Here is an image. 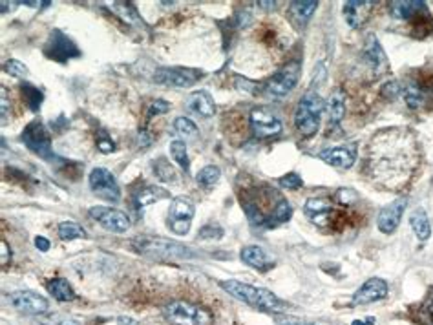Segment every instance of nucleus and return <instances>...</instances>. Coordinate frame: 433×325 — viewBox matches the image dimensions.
<instances>
[{
  "label": "nucleus",
  "instance_id": "obj_50",
  "mask_svg": "<svg viewBox=\"0 0 433 325\" xmlns=\"http://www.w3.org/2000/svg\"><path fill=\"white\" fill-rule=\"evenodd\" d=\"M117 324H119V325H138V324H135V320H132V318H128V317H119V318H117Z\"/></svg>",
  "mask_w": 433,
  "mask_h": 325
},
{
  "label": "nucleus",
  "instance_id": "obj_42",
  "mask_svg": "<svg viewBox=\"0 0 433 325\" xmlns=\"http://www.w3.org/2000/svg\"><path fill=\"white\" fill-rule=\"evenodd\" d=\"M401 94H402V88L397 80H389L388 85L382 86V95H384L386 99H389V101L397 99Z\"/></svg>",
  "mask_w": 433,
  "mask_h": 325
},
{
  "label": "nucleus",
  "instance_id": "obj_46",
  "mask_svg": "<svg viewBox=\"0 0 433 325\" xmlns=\"http://www.w3.org/2000/svg\"><path fill=\"white\" fill-rule=\"evenodd\" d=\"M422 311H425V314H426V317H428L429 324L433 325V293L429 294L428 300H426V303H425V307H422Z\"/></svg>",
  "mask_w": 433,
  "mask_h": 325
},
{
  "label": "nucleus",
  "instance_id": "obj_22",
  "mask_svg": "<svg viewBox=\"0 0 433 325\" xmlns=\"http://www.w3.org/2000/svg\"><path fill=\"white\" fill-rule=\"evenodd\" d=\"M187 108L190 111H194L196 116L205 117V119H209V117H212L216 114L214 99H212V95H210L209 92H205V90H200V92H194V94L188 95Z\"/></svg>",
  "mask_w": 433,
  "mask_h": 325
},
{
  "label": "nucleus",
  "instance_id": "obj_51",
  "mask_svg": "<svg viewBox=\"0 0 433 325\" xmlns=\"http://www.w3.org/2000/svg\"><path fill=\"white\" fill-rule=\"evenodd\" d=\"M353 325H375V318L370 317L366 320H355Z\"/></svg>",
  "mask_w": 433,
  "mask_h": 325
},
{
  "label": "nucleus",
  "instance_id": "obj_4",
  "mask_svg": "<svg viewBox=\"0 0 433 325\" xmlns=\"http://www.w3.org/2000/svg\"><path fill=\"white\" fill-rule=\"evenodd\" d=\"M324 101L313 90H309L304 97L300 99L295 110V126L300 134L305 137H313L320 128V116L324 111Z\"/></svg>",
  "mask_w": 433,
  "mask_h": 325
},
{
  "label": "nucleus",
  "instance_id": "obj_20",
  "mask_svg": "<svg viewBox=\"0 0 433 325\" xmlns=\"http://www.w3.org/2000/svg\"><path fill=\"white\" fill-rule=\"evenodd\" d=\"M364 59H366L367 64L373 68V72H375L377 75H380V73H384L386 70H388V59H386L384 49H382V46H380L379 39H377L375 35H367L366 44H364Z\"/></svg>",
  "mask_w": 433,
  "mask_h": 325
},
{
  "label": "nucleus",
  "instance_id": "obj_24",
  "mask_svg": "<svg viewBox=\"0 0 433 325\" xmlns=\"http://www.w3.org/2000/svg\"><path fill=\"white\" fill-rule=\"evenodd\" d=\"M410 225L415 232V236L419 238L420 241H428L429 236H432V225H429L428 214H426L425 209H417L411 212L410 216Z\"/></svg>",
  "mask_w": 433,
  "mask_h": 325
},
{
  "label": "nucleus",
  "instance_id": "obj_21",
  "mask_svg": "<svg viewBox=\"0 0 433 325\" xmlns=\"http://www.w3.org/2000/svg\"><path fill=\"white\" fill-rule=\"evenodd\" d=\"M241 262L247 263L249 267L256 269V271H271L274 267V259L267 254V250L262 249L258 245H249L241 250Z\"/></svg>",
  "mask_w": 433,
  "mask_h": 325
},
{
  "label": "nucleus",
  "instance_id": "obj_5",
  "mask_svg": "<svg viewBox=\"0 0 433 325\" xmlns=\"http://www.w3.org/2000/svg\"><path fill=\"white\" fill-rule=\"evenodd\" d=\"M163 314H165V318L172 325H212L214 324V317L210 314V311L200 307V305H194V303H190V302H183V300H178V302H172L170 305H166Z\"/></svg>",
  "mask_w": 433,
  "mask_h": 325
},
{
  "label": "nucleus",
  "instance_id": "obj_15",
  "mask_svg": "<svg viewBox=\"0 0 433 325\" xmlns=\"http://www.w3.org/2000/svg\"><path fill=\"white\" fill-rule=\"evenodd\" d=\"M304 212L318 227H329L336 216V210L329 197H311L305 201Z\"/></svg>",
  "mask_w": 433,
  "mask_h": 325
},
{
  "label": "nucleus",
  "instance_id": "obj_36",
  "mask_svg": "<svg viewBox=\"0 0 433 325\" xmlns=\"http://www.w3.org/2000/svg\"><path fill=\"white\" fill-rule=\"evenodd\" d=\"M39 325H79V321L75 318L68 317V314H46V317L39 318Z\"/></svg>",
  "mask_w": 433,
  "mask_h": 325
},
{
  "label": "nucleus",
  "instance_id": "obj_9",
  "mask_svg": "<svg viewBox=\"0 0 433 325\" xmlns=\"http://www.w3.org/2000/svg\"><path fill=\"white\" fill-rule=\"evenodd\" d=\"M23 143L40 157L51 156V135L40 121H32L23 132Z\"/></svg>",
  "mask_w": 433,
  "mask_h": 325
},
{
  "label": "nucleus",
  "instance_id": "obj_7",
  "mask_svg": "<svg viewBox=\"0 0 433 325\" xmlns=\"http://www.w3.org/2000/svg\"><path fill=\"white\" fill-rule=\"evenodd\" d=\"M300 77V64L289 63L283 66L278 73H274L273 79L265 85V92L269 97L281 99L291 94V90L295 88Z\"/></svg>",
  "mask_w": 433,
  "mask_h": 325
},
{
  "label": "nucleus",
  "instance_id": "obj_30",
  "mask_svg": "<svg viewBox=\"0 0 433 325\" xmlns=\"http://www.w3.org/2000/svg\"><path fill=\"white\" fill-rule=\"evenodd\" d=\"M20 92H23L24 103L30 106V110L32 111L39 110L42 101H44V95H42V92H40L39 88H35L33 85H30V82H24V85L20 86Z\"/></svg>",
  "mask_w": 433,
  "mask_h": 325
},
{
  "label": "nucleus",
  "instance_id": "obj_1",
  "mask_svg": "<svg viewBox=\"0 0 433 325\" xmlns=\"http://www.w3.org/2000/svg\"><path fill=\"white\" fill-rule=\"evenodd\" d=\"M415 165V141L404 130H388L371 141L367 166L373 179L377 178L386 187L395 188L398 183L406 181Z\"/></svg>",
  "mask_w": 433,
  "mask_h": 325
},
{
  "label": "nucleus",
  "instance_id": "obj_48",
  "mask_svg": "<svg viewBox=\"0 0 433 325\" xmlns=\"http://www.w3.org/2000/svg\"><path fill=\"white\" fill-rule=\"evenodd\" d=\"M35 247L40 250V252H48V250H49V241L46 240L44 236H37L35 238Z\"/></svg>",
  "mask_w": 433,
  "mask_h": 325
},
{
  "label": "nucleus",
  "instance_id": "obj_27",
  "mask_svg": "<svg viewBox=\"0 0 433 325\" xmlns=\"http://www.w3.org/2000/svg\"><path fill=\"white\" fill-rule=\"evenodd\" d=\"M48 290L57 302H73L77 298L75 290L64 278H54L48 281Z\"/></svg>",
  "mask_w": 433,
  "mask_h": 325
},
{
  "label": "nucleus",
  "instance_id": "obj_28",
  "mask_svg": "<svg viewBox=\"0 0 433 325\" xmlns=\"http://www.w3.org/2000/svg\"><path fill=\"white\" fill-rule=\"evenodd\" d=\"M291 216H293V207H291L289 201L281 197V200L278 201V205L274 207L273 214L269 216L267 223H265V227H267V228L278 227V225H281V223L289 221Z\"/></svg>",
  "mask_w": 433,
  "mask_h": 325
},
{
  "label": "nucleus",
  "instance_id": "obj_39",
  "mask_svg": "<svg viewBox=\"0 0 433 325\" xmlns=\"http://www.w3.org/2000/svg\"><path fill=\"white\" fill-rule=\"evenodd\" d=\"M95 143H97V148L103 154H110V152L116 150V143L112 141V137L108 135L106 130H97L95 134Z\"/></svg>",
  "mask_w": 433,
  "mask_h": 325
},
{
  "label": "nucleus",
  "instance_id": "obj_18",
  "mask_svg": "<svg viewBox=\"0 0 433 325\" xmlns=\"http://www.w3.org/2000/svg\"><path fill=\"white\" fill-rule=\"evenodd\" d=\"M318 157L326 161L327 165L336 166V168H351L357 161V147L348 145V147L327 148V150H322Z\"/></svg>",
  "mask_w": 433,
  "mask_h": 325
},
{
  "label": "nucleus",
  "instance_id": "obj_13",
  "mask_svg": "<svg viewBox=\"0 0 433 325\" xmlns=\"http://www.w3.org/2000/svg\"><path fill=\"white\" fill-rule=\"evenodd\" d=\"M9 303H11V307L17 309L18 312L33 314V317L46 314V311H48L49 307L48 300L42 298L40 294L32 293V290H17V293L9 294Z\"/></svg>",
  "mask_w": 433,
  "mask_h": 325
},
{
  "label": "nucleus",
  "instance_id": "obj_16",
  "mask_svg": "<svg viewBox=\"0 0 433 325\" xmlns=\"http://www.w3.org/2000/svg\"><path fill=\"white\" fill-rule=\"evenodd\" d=\"M408 205L406 197H398L394 203H389L388 207L380 210L379 218H377V227L380 232L384 234H394L397 231L398 223H401L402 214H404V209Z\"/></svg>",
  "mask_w": 433,
  "mask_h": 325
},
{
  "label": "nucleus",
  "instance_id": "obj_43",
  "mask_svg": "<svg viewBox=\"0 0 433 325\" xmlns=\"http://www.w3.org/2000/svg\"><path fill=\"white\" fill-rule=\"evenodd\" d=\"M276 321L280 325H333V324H322V321L300 320V318H293V317H276Z\"/></svg>",
  "mask_w": 433,
  "mask_h": 325
},
{
  "label": "nucleus",
  "instance_id": "obj_6",
  "mask_svg": "<svg viewBox=\"0 0 433 325\" xmlns=\"http://www.w3.org/2000/svg\"><path fill=\"white\" fill-rule=\"evenodd\" d=\"M194 214H196V209H194L193 201L176 197L169 209V228L178 236H185L190 231Z\"/></svg>",
  "mask_w": 433,
  "mask_h": 325
},
{
  "label": "nucleus",
  "instance_id": "obj_14",
  "mask_svg": "<svg viewBox=\"0 0 433 325\" xmlns=\"http://www.w3.org/2000/svg\"><path fill=\"white\" fill-rule=\"evenodd\" d=\"M90 218H94L95 221L101 223V227L106 228L110 232H126L130 228V219L125 212L116 209H108V207H92L90 209Z\"/></svg>",
  "mask_w": 433,
  "mask_h": 325
},
{
  "label": "nucleus",
  "instance_id": "obj_41",
  "mask_svg": "<svg viewBox=\"0 0 433 325\" xmlns=\"http://www.w3.org/2000/svg\"><path fill=\"white\" fill-rule=\"evenodd\" d=\"M280 185L283 188H287V190H296V188H300L304 185V181H302V178H300L298 174L291 172V174L283 176V178L280 179Z\"/></svg>",
  "mask_w": 433,
  "mask_h": 325
},
{
  "label": "nucleus",
  "instance_id": "obj_12",
  "mask_svg": "<svg viewBox=\"0 0 433 325\" xmlns=\"http://www.w3.org/2000/svg\"><path fill=\"white\" fill-rule=\"evenodd\" d=\"M250 128L260 139L274 137L281 134V121L267 108H255L250 111Z\"/></svg>",
  "mask_w": 433,
  "mask_h": 325
},
{
  "label": "nucleus",
  "instance_id": "obj_44",
  "mask_svg": "<svg viewBox=\"0 0 433 325\" xmlns=\"http://www.w3.org/2000/svg\"><path fill=\"white\" fill-rule=\"evenodd\" d=\"M157 166H159V168H163V170H156L157 178L163 179V181H174V179H176L174 168H172L170 165H166L165 159H159V165H157Z\"/></svg>",
  "mask_w": 433,
  "mask_h": 325
},
{
  "label": "nucleus",
  "instance_id": "obj_40",
  "mask_svg": "<svg viewBox=\"0 0 433 325\" xmlns=\"http://www.w3.org/2000/svg\"><path fill=\"white\" fill-rule=\"evenodd\" d=\"M197 238L200 240H219V238H224V228L216 225V223H209L203 228H200Z\"/></svg>",
  "mask_w": 433,
  "mask_h": 325
},
{
  "label": "nucleus",
  "instance_id": "obj_10",
  "mask_svg": "<svg viewBox=\"0 0 433 325\" xmlns=\"http://www.w3.org/2000/svg\"><path fill=\"white\" fill-rule=\"evenodd\" d=\"M44 54H46V57L55 61V63L64 64V63H68L70 59L79 57L80 51H79V48H77V46L73 44L72 40L68 39L63 32L54 30L51 35H49L48 42H46Z\"/></svg>",
  "mask_w": 433,
  "mask_h": 325
},
{
  "label": "nucleus",
  "instance_id": "obj_49",
  "mask_svg": "<svg viewBox=\"0 0 433 325\" xmlns=\"http://www.w3.org/2000/svg\"><path fill=\"white\" fill-rule=\"evenodd\" d=\"M8 90L2 86V121L8 119Z\"/></svg>",
  "mask_w": 433,
  "mask_h": 325
},
{
  "label": "nucleus",
  "instance_id": "obj_38",
  "mask_svg": "<svg viewBox=\"0 0 433 325\" xmlns=\"http://www.w3.org/2000/svg\"><path fill=\"white\" fill-rule=\"evenodd\" d=\"M357 200H358V194L353 190V188H340V190H336V194H335V201L342 207L355 205Z\"/></svg>",
  "mask_w": 433,
  "mask_h": 325
},
{
  "label": "nucleus",
  "instance_id": "obj_32",
  "mask_svg": "<svg viewBox=\"0 0 433 325\" xmlns=\"http://www.w3.org/2000/svg\"><path fill=\"white\" fill-rule=\"evenodd\" d=\"M59 236L61 240H80L86 238V231L75 221H63L59 225Z\"/></svg>",
  "mask_w": 433,
  "mask_h": 325
},
{
  "label": "nucleus",
  "instance_id": "obj_3",
  "mask_svg": "<svg viewBox=\"0 0 433 325\" xmlns=\"http://www.w3.org/2000/svg\"><path fill=\"white\" fill-rule=\"evenodd\" d=\"M132 249L138 254L152 256L161 259H188L194 258V252L178 241L163 240V238H135Z\"/></svg>",
  "mask_w": 433,
  "mask_h": 325
},
{
  "label": "nucleus",
  "instance_id": "obj_33",
  "mask_svg": "<svg viewBox=\"0 0 433 325\" xmlns=\"http://www.w3.org/2000/svg\"><path fill=\"white\" fill-rule=\"evenodd\" d=\"M170 156L176 161V165H179V168L188 172L190 163H188L187 147H185L183 141H172V143H170Z\"/></svg>",
  "mask_w": 433,
  "mask_h": 325
},
{
  "label": "nucleus",
  "instance_id": "obj_17",
  "mask_svg": "<svg viewBox=\"0 0 433 325\" xmlns=\"http://www.w3.org/2000/svg\"><path fill=\"white\" fill-rule=\"evenodd\" d=\"M388 283L382 278H371L355 293L353 305H367V303L379 302L388 296Z\"/></svg>",
  "mask_w": 433,
  "mask_h": 325
},
{
  "label": "nucleus",
  "instance_id": "obj_34",
  "mask_svg": "<svg viewBox=\"0 0 433 325\" xmlns=\"http://www.w3.org/2000/svg\"><path fill=\"white\" fill-rule=\"evenodd\" d=\"M174 128L176 132H178L179 135H183L185 139H194L200 134L196 123H194L193 119H188V117H178V119L174 121Z\"/></svg>",
  "mask_w": 433,
  "mask_h": 325
},
{
  "label": "nucleus",
  "instance_id": "obj_45",
  "mask_svg": "<svg viewBox=\"0 0 433 325\" xmlns=\"http://www.w3.org/2000/svg\"><path fill=\"white\" fill-rule=\"evenodd\" d=\"M170 110V104L166 103V101H163V99H157V101H154L152 104H150V110H148V117H154V116H161V114H166V111Z\"/></svg>",
  "mask_w": 433,
  "mask_h": 325
},
{
  "label": "nucleus",
  "instance_id": "obj_37",
  "mask_svg": "<svg viewBox=\"0 0 433 325\" xmlns=\"http://www.w3.org/2000/svg\"><path fill=\"white\" fill-rule=\"evenodd\" d=\"M4 70L6 73H9L11 77H17V79H28V77H30L28 68L24 66V63L17 61V59H9V61H6Z\"/></svg>",
  "mask_w": 433,
  "mask_h": 325
},
{
  "label": "nucleus",
  "instance_id": "obj_8",
  "mask_svg": "<svg viewBox=\"0 0 433 325\" xmlns=\"http://www.w3.org/2000/svg\"><path fill=\"white\" fill-rule=\"evenodd\" d=\"M90 188L95 196L103 197L106 201H119L121 200V188L117 185L116 176L106 168H94L90 172Z\"/></svg>",
  "mask_w": 433,
  "mask_h": 325
},
{
  "label": "nucleus",
  "instance_id": "obj_35",
  "mask_svg": "<svg viewBox=\"0 0 433 325\" xmlns=\"http://www.w3.org/2000/svg\"><path fill=\"white\" fill-rule=\"evenodd\" d=\"M112 8H114V11H116V13H119L121 17L125 18L126 23H130V24L139 23L138 11H135V8L130 4V2H114Z\"/></svg>",
  "mask_w": 433,
  "mask_h": 325
},
{
  "label": "nucleus",
  "instance_id": "obj_47",
  "mask_svg": "<svg viewBox=\"0 0 433 325\" xmlns=\"http://www.w3.org/2000/svg\"><path fill=\"white\" fill-rule=\"evenodd\" d=\"M0 247H2V262H0V263H2V267H6V265L9 263V259H11V250H9L8 243H6L4 240H2Z\"/></svg>",
  "mask_w": 433,
  "mask_h": 325
},
{
  "label": "nucleus",
  "instance_id": "obj_31",
  "mask_svg": "<svg viewBox=\"0 0 433 325\" xmlns=\"http://www.w3.org/2000/svg\"><path fill=\"white\" fill-rule=\"evenodd\" d=\"M219 178H221V172H219L218 166L209 165V166H205V168H201L200 172H197L196 181H197V185H200V187L212 188L216 183L219 181Z\"/></svg>",
  "mask_w": 433,
  "mask_h": 325
},
{
  "label": "nucleus",
  "instance_id": "obj_29",
  "mask_svg": "<svg viewBox=\"0 0 433 325\" xmlns=\"http://www.w3.org/2000/svg\"><path fill=\"white\" fill-rule=\"evenodd\" d=\"M317 8H318V2H315V0H307V2H293L289 11H291V17L295 18L296 23L305 24L309 18L313 17Z\"/></svg>",
  "mask_w": 433,
  "mask_h": 325
},
{
  "label": "nucleus",
  "instance_id": "obj_19",
  "mask_svg": "<svg viewBox=\"0 0 433 325\" xmlns=\"http://www.w3.org/2000/svg\"><path fill=\"white\" fill-rule=\"evenodd\" d=\"M373 6H375V2H370V0H349V2H344L342 13H344L346 23L351 27H360L362 24L366 23Z\"/></svg>",
  "mask_w": 433,
  "mask_h": 325
},
{
  "label": "nucleus",
  "instance_id": "obj_26",
  "mask_svg": "<svg viewBox=\"0 0 433 325\" xmlns=\"http://www.w3.org/2000/svg\"><path fill=\"white\" fill-rule=\"evenodd\" d=\"M169 196H170V194L165 190V188L147 187V188H143V190H139L138 194H135L134 203H135V207H138V209H145V207L154 205V203H157V201L166 200Z\"/></svg>",
  "mask_w": 433,
  "mask_h": 325
},
{
  "label": "nucleus",
  "instance_id": "obj_11",
  "mask_svg": "<svg viewBox=\"0 0 433 325\" xmlns=\"http://www.w3.org/2000/svg\"><path fill=\"white\" fill-rule=\"evenodd\" d=\"M197 79H200V72L190 68H159L154 73V80L157 85L172 86V88H188Z\"/></svg>",
  "mask_w": 433,
  "mask_h": 325
},
{
  "label": "nucleus",
  "instance_id": "obj_25",
  "mask_svg": "<svg viewBox=\"0 0 433 325\" xmlns=\"http://www.w3.org/2000/svg\"><path fill=\"white\" fill-rule=\"evenodd\" d=\"M327 110H329V123L333 126L340 125L342 119L346 116V97L344 92L340 88H336L329 97V103H327Z\"/></svg>",
  "mask_w": 433,
  "mask_h": 325
},
{
  "label": "nucleus",
  "instance_id": "obj_52",
  "mask_svg": "<svg viewBox=\"0 0 433 325\" xmlns=\"http://www.w3.org/2000/svg\"><path fill=\"white\" fill-rule=\"evenodd\" d=\"M260 6H262V8H274V6H276V2H260Z\"/></svg>",
  "mask_w": 433,
  "mask_h": 325
},
{
  "label": "nucleus",
  "instance_id": "obj_2",
  "mask_svg": "<svg viewBox=\"0 0 433 325\" xmlns=\"http://www.w3.org/2000/svg\"><path fill=\"white\" fill-rule=\"evenodd\" d=\"M219 287H221L225 293L231 294V296H234L236 300L247 303L250 307L258 309V311L280 312L287 307V303L281 302L276 294L271 293V290L249 286V283H243V281L225 280L219 281Z\"/></svg>",
  "mask_w": 433,
  "mask_h": 325
},
{
  "label": "nucleus",
  "instance_id": "obj_23",
  "mask_svg": "<svg viewBox=\"0 0 433 325\" xmlns=\"http://www.w3.org/2000/svg\"><path fill=\"white\" fill-rule=\"evenodd\" d=\"M426 9V2H417V0H404V2H391L389 4V13L398 20H410L417 15L422 13Z\"/></svg>",
  "mask_w": 433,
  "mask_h": 325
}]
</instances>
